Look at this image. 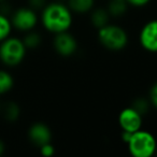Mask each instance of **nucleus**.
<instances>
[{"label": "nucleus", "mask_w": 157, "mask_h": 157, "mask_svg": "<svg viewBox=\"0 0 157 157\" xmlns=\"http://www.w3.org/2000/svg\"><path fill=\"white\" fill-rule=\"evenodd\" d=\"M131 135H132V132H128V131H122V140L125 142V143L127 144V142L129 141V139H130Z\"/></svg>", "instance_id": "22"}, {"label": "nucleus", "mask_w": 157, "mask_h": 157, "mask_svg": "<svg viewBox=\"0 0 157 157\" xmlns=\"http://www.w3.org/2000/svg\"><path fill=\"white\" fill-rule=\"evenodd\" d=\"M0 1H3V0H0Z\"/></svg>", "instance_id": "24"}, {"label": "nucleus", "mask_w": 157, "mask_h": 157, "mask_svg": "<svg viewBox=\"0 0 157 157\" xmlns=\"http://www.w3.org/2000/svg\"><path fill=\"white\" fill-rule=\"evenodd\" d=\"M118 124L122 130L136 132L142 127V115L132 107L122 110L118 115Z\"/></svg>", "instance_id": "6"}, {"label": "nucleus", "mask_w": 157, "mask_h": 157, "mask_svg": "<svg viewBox=\"0 0 157 157\" xmlns=\"http://www.w3.org/2000/svg\"><path fill=\"white\" fill-rule=\"evenodd\" d=\"M41 22L46 30L55 35L68 31L72 25V11L61 2L48 3L42 9Z\"/></svg>", "instance_id": "1"}, {"label": "nucleus", "mask_w": 157, "mask_h": 157, "mask_svg": "<svg viewBox=\"0 0 157 157\" xmlns=\"http://www.w3.org/2000/svg\"><path fill=\"white\" fill-rule=\"evenodd\" d=\"M107 10L110 16H113V17H120L124 15L127 11L126 0H112L108 6Z\"/></svg>", "instance_id": "12"}, {"label": "nucleus", "mask_w": 157, "mask_h": 157, "mask_svg": "<svg viewBox=\"0 0 157 157\" xmlns=\"http://www.w3.org/2000/svg\"><path fill=\"white\" fill-rule=\"evenodd\" d=\"M156 154H157V151H156Z\"/></svg>", "instance_id": "25"}, {"label": "nucleus", "mask_w": 157, "mask_h": 157, "mask_svg": "<svg viewBox=\"0 0 157 157\" xmlns=\"http://www.w3.org/2000/svg\"><path fill=\"white\" fill-rule=\"evenodd\" d=\"M3 114H5L6 120L10 121V122H15V121L20 117L21 109L17 103L9 102L6 105L5 110H3Z\"/></svg>", "instance_id": "15"}, {"label": "nucleus", "mask_w": 157, "mask_h": 157, "mask_svg": "<svg viewBox=\"0 0 157 157\" xmlns=\"http://www.w3.org/2000/svg\"><path fill=\"white\" fill-rule=\"evenodd\" d=\"M150 103L157 109V82L150 90Z\"/></svg>", "instance_id": "19"}, {"label": "nucleus", "mask_w": 157, "mask_h": 157, "mask_svg": "<svg viewBox=\"0 0 157 157\" xmlns=\"http://www.w3.org/2000/svg\"><path fill=\"white\" fill-rule=\"evenodd\" d=\"M5 150H6V146H5V143H3L1 140H0V156L5 153Z\"/></svg>", "instance_id": "23"}, {"label": "nucleus", "mask_w": 157, "mask_h": 157, "mask_svg": "<svg viewBox=\"0 0 157 157\" xmlns=\"http://www.w3.org/2000/svg\"><path fill=\"white\" fill-rule=\"evenodd\" d=\"M14 86V78L6 70H0V95L10 92Z\"/></svg>", "instance_id": "13"}, {"label": "nucleus", "mask_w": 157, "mask_h": 157, "mask_svg": "<svg viewBox=\"0 0 157 157\" xmlns=\"http://www.w3.org/2000/svg\"><path fill=\"white\" fill-rule=\"evenodd\" d=\"M12 27L13 26H12L11 20H9L6 14L0 13V42L10 37Z\"/></svg>", "instance_id": "14"}, {"label": "nucleus", "mask_w": 157, "mask_h": 157, "mask_svg": "<svg viewBox=\"0 0 157 157\" xmlns=\"http://www.w3.org/2000/svg\"><path fill=\"white\" fill-rule=\"evenodd\" d=\"M12 26L20 31L33 30L38 24V15L36 13V10L31 8H20L13 13L12 16Z\"/></svg>", "instance_id": "5"}, {"label": "nucleus", "mask_w": 157, "mask_h": 157, "mask_svg": "<svg viewBox=\"0 0 157 157\" xmlns=\"http://www.w3.org/2000/svg\"><path fill=\"white\" fill-rule=\"evenodd\" d=\"M41 36L39 35L38 33H35V31L30 30L27 31V35L25 36V38L23 39V42H24L25 46L27 48H37L38 46L41 44Z\"/></svg>", "instance_id": "16"}, {"label": "nucleus", "mask_w": 157, "mask_h": 157, "mask_svg": "<svg viewBox=\"0 0 157 157\" xmlns=\"http://www.w3.org/2000/svg\"><path fill=\"white\" fill-rule=\"evenodd\" d=\"M53 45L55 51L63 57L72 56L78 50V42L75 38L68 31L56 33L53 41Z\"/></svg>", "instance_id": "7"}, {"label": "nucleus", "mask_w": 157, "mask_h": 157, "mask_svg": "<svg viewBox=\"0 0 157 157\" xmlns=\"http://www.w3.org/2000/svg\"><path fill=\"white\" fill-rule=\"evenodd\" d=\"M141 46L151 53H157V20L147 22L139 35Z\"/></svg>", "instance_id": "8"}, {"label": "nucleus", "mask_w": 157, "mask_h": 157, "mask_svg": "<svg viewBox=\"0 0 157 157\" xmlns=\"http://www.w3.org/2000/svg\"><path fill=\"white\" fill-rule=\"evenodd\" d=\"M29 140L35 145L41 146L45 143H48L52 140V131L50 127L44 123H35L30 126L28 130Z\"/></svg>", "instance_id": "9"}, {"label": "nucleus", "mask_w": 157, "mask_h": 157, "mask_svg": "<svg viewBox=\"0 0 157 157\" xmlns=\"http://www.w3.org/2000/svg\"><path fill=\"white\" fill-rule=\"evenodd\" d=\"M127 146L133 157H151L156 154L157 141L151 132L140 129L132 132Z\"/></svg>", "instance_id": "2"}, {"label": "nucleus", "mask_w": 157, "mask_h": 157, "mask_svg": "<svg viewBox=\"0 0 157 157\" xmlns=\"http://www.w3.org/2000/svg\"><path fill=\"white\" fill-rule=\"evenodd\" d=\"M48 0H29V6L33 10H40L43 9L48 5Z\"/></svg>", "instance_id": "20"}, {"label": "nucleus", "mask_w": 157, "mask_h": 157, "mask_svg": "<svg viewBox=\"0 0 157 157\" xmlns=\"http://www.w3.org/2000/svg\"><path fill=\"white\" fill-rule=\"evenodd\" d=\"M95 0H68V7L72 12L78 14H85L92 11Z\"/></svg>", "instance_id": "11"}, {"label": "nucleus", "mask_w": 157, "mask_h": 157, "mask_svg": "<svg viewBox=\"0 0 157 157\" xmlns=\"http://www.w3.org/2000/svg\"><path fill=\"white\" fill-rule=\"evenodd\" d=\"M26 51L23 40L8 37L0 42V60L8 67H15L24 60Z\"/></svg>", "instance_id": "3"}, {"label": "nucleus", "mask_w": 157, "mask_h": 157, "mask_svg": "<svg viewBox=\"0 0 157 157\" xmlns=\"http://www.w3.org/2000/svg\"><path fill=\"white\" fill-rule=\"evenodd\" d=\"M98 39L103 48L110 51H121L128 43V35L125 29L112 24L98 29Z\"/></svg>", "instance_id": "4"}, {"label": "nucleus", "mask_w": 157, "mask_h": 157, "mask_svg": "<svg viewBox=\"0 0 157 157\" xmlns=\"http://www.w3.org/2000/svg\"><path fill=\"white\" fill-rule=\"evenodd\" d=\"M131 107L137 110L141 115H144L145 113H147L148 109H150V102L144 98H138L133 101Z\"/></svg>", "instance_id": "17"}, {"label": "nucleus", "mask_w": 157, "mask_h": 157, "mask_svg": "<svg viewBox=\"0 0 157 157\" xmlns=\"http://www.w3.org/2000/svg\"><path fill=\"white\" fill-rule=\"evenodd\" d=\"M40 153L44 157H52L55 154V147L51 142H48L40 146Z\"/></svg>", "instance_id": "18"}, {"label": "nucleus", "mask_w": 157, "mask_h": 157, "mask_svg": "<svg viewBox=\"0 0 157 157\" xmlns=\"http://www.w3.org/2000/svg\"><path fill=\"white\" fill-rule=\"evenodd\" d=\"M110 14L107 9L103 8H98V9L93 10L92 14H90V22H92L93 26L97 29L102 28L103 26L109 24L110 21Z\"/></svg>", "instance_id": "10"}, {"label": "nucleus", "mask_w": 157, "mask_h": 157, "mask_svg": "<svg viewBox=\"0 0 157 157\" xmlns=\"http://www.w3.org/2000/svg\"><path fill=\"white\" fill-rule=\"evenodd\" d=\"M151 0H126V2L135 7H143V6L147 5Z\"/></svg>", "instance_id": "21"}]
</instances>
